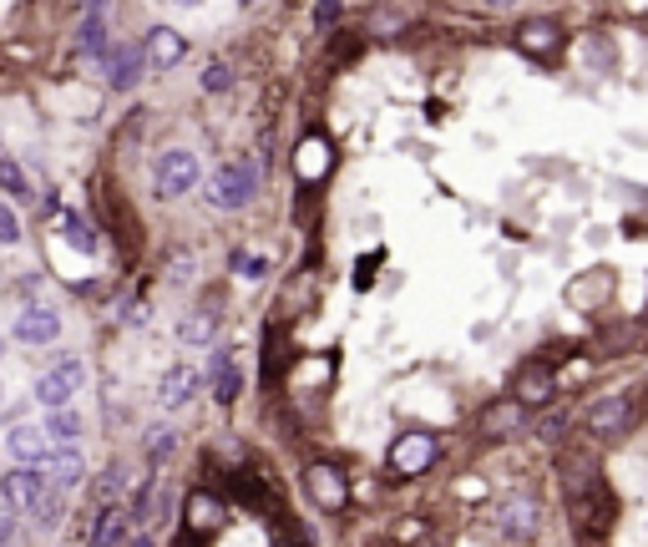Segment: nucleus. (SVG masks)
I'll list each match as a JSON object with an SVG mask.
<instances>
[{
    "mask_svg": "<svg viewBox=\"0 0 648 547\" xmlns=\"http://www.w3.org/2000/svg\"><path fill=\"white\" fill-rule=\"evenodd\" d=\"M259 193V168L254 163H223L213 178H208V203L218 213H238V208H249Z\"/></svg>",
    "mask_w": 648,
    "mask_h": 547,
    "instance_id": "obj_3",
    "label": "nucleus"
},
{
    "mask_svg": "<svg viewBox=\"0 0 648 547\" xmlns=\"http://www.w3.org/2000/svg\"><path fill=\"white\" fill-rule=\"evenodd\" d=\"M198 178H203L198 152H188V147H168L157 158V198H183L198 188Z\"/></svg>",
    "mask_w": 648,
    "mask_h": 547,
    "instance_id": "obj_5",
    "label": "nucleus"
},
{
    "mask_svg": "<svg viewBox=\"0 0 648 547\" xmlns=\"http://www.w3.org/2000/svg\"><path fill=\"white\" fill-rule=\"evenodd\" d=\"M31 512H36V527H41V532H51V527L66 517V502H61V492H51V487H46V497H41Z\"/></svg>",
    "mask_w": 648,
    "mask_h": 547,
    "instance_id": "obj_28",
    "label": "nucleus"
},
{
    "mask_svg": "<svg viewBox=\"0 0 648 547\" xmlns=\"http://www.w3.org/2000/svg\"><path fill=\"white\" fill-rule=\"evenodd\" d=\"M11 537V517H0V542H6Z\"/></svg>",
    "mask_w": 648,
    "mask_h": 547,
    "instance_id": "obj_37",
    "label": "nucleus"
},
{
    "mask_svg": "<svg viewBox=\"0 0 648 547\" xmlns=\"http://www.w3.org/2000/svg\"><path fill=\"white\" fill-rule=\"evenodd\" d=\"M41 431H46V441H51L56 451H61V446H76V441H81V416H76L71 406H61V411H51V416H46V426H41Z\"/></svg>",
    "mask_w": 648,
    "mask_h": 547,
    "instance_id": "obj_25",
    "label": "nucleus"
},
{
    "mask_svg": "<svg viewBox=\"0 0 648 547\" xmlns=\"http://www.w3.org/2000/svg\"><path fill=\"white\" fill-rule=\"evenodd\" d=\"M173 451V431L168 426H157V431H147V456L152 461H162V456H168Z\"/></svg>",
    "mask_w": 648,
    "mask_h": 547,
    "instance_id": "obj_30",
    "label": "nucleus"
},
{
    "mask_svg": "<svg viewBox=\"0 0 648 547\" xmlns=\"http://www.w3.org/2000/svg\"><path fill=\"white\" fill-rule=\"evenodd\" d=\"M107 6L112 0H87L81 11V56H107Z\"/></svg>",
    "mask_w": 648,
    "mask_h": 547,
    "instance_id": "obj_20",
    "label": "nucleus"
},
{
    "mask_svg": "<svg viewBox=\"0 0 648 547\" xmlns=\"http://www.w3.org/2000/svg\"><path fill=\"white\" fill-rule=\"evenodd\" d=\"M127 512L122 507H102L97 512V527H92V547H122V537H127Z\"/></svg>",
    "mask_w": 648,
    "mask_h": 547,
    "instance_id": "obj_26",
    "label": "nucleus"
},
{
    "mask_svg": "<svg viewBox=\"0 0 648 547\" xmlns=\"http://www.w3.org/2000/svg\"><path fill=\"white\" fill-rule=\"evenodd\" d=\"M41 482H46L51 492L81 487V482H87V461H81V451H76V446H61L56 456H46V461H41Z\"/></svg>",
    "mask_w": 648,
    "mask_h": 547,
    "instance_id": "obj_14",
    "label": "nucleus"
},
{
    "mask_svg": "<svg viewBox=\"0 0 648 547\" xmlns=\"http://www.w3.org/2000/svg\"><path fill=\"white\" fill-rule=\"evenodd\" d=\"M6 451L16 456V466H41V461L51 456V441H46V431H36V426L16 421V426H11V436H6Z\"/></svg>",
    "mask_w": 648,
    "mask_h": 547,
    "instance_id": "obj_19",
    "label": "nucleus"
},
{
    "mask_svg": "<svg viewBox=\"0 0 648 547\" xmlns=\"http://www.w3.org/2000/svg\"><path fill=\"white\" fill-rule=\"evenodd\" d=\"M183 517H188V532H193V537H208V532L223 522V502H218L213 492H203V487H198V492H188Z\"/></svg>",
    "mask_w": 648,
    "mask_h": 547,
    "instance_id": "obj_22",
    "label": "nucleus"
},
{
    "mask_svg": "<svg viewBox=\"0 0 648 547\" xmlns=\"http://www.w3.org/2000/svg\"><path fill=\"white\" fill-rule=\"evenodd\" d=\"M208 380H213V401L218 406H233L238 401V360H233V350H213V360H208Z\"/></svg>",
    "mask_w": 648,
    "mask_h": 547,
    "instance_id": "obj_21",
    "label": "nucleus"
},
{
    "mask_svg": "<svg viewBox=\"0 0 648 547\" xmlns=\"http://www.w3.org/2000/svg\"><path fill=\"white\" fill-rule=\"evenodd\" d=\"M583 426H588V436H598V441H618V436H628V431L638 426V401L628 396V390L598 396V401L583 411Z\"/></svg>",
    "mask_w": 648,
    "mask_h": 547,
    "instance_id": "obj_4",
    "label": "nucleus"
},
{
    "mask_svg": "<svg viewBox=\"0 0 648 547\" xmlns=\"http://www.w3.org/2000/svg\"><path fill=\"white\" fill-rule=\"evenodd\" d=\"M304 492H309L314 507H324V512H345V507H350V477L340 472L335 461L304 466Z\"/></svg>",
    "mask_w": 648,
    "mask_h": 547,
    "instance_id": "obj_6",
    "label": "nucleus"
},
{
    "mask_svg": "<svg viewBox=\"0 0 648 547\" xmlns=\"http://www.w3.org/2000/svg\"><path fill=\"white\" fill-rule=\"evenodd\" d=\"M0 188H6L11 198H21V203L31 198V178L21 173V163H16V158H0Z\"/></svg>",
    "mask_w": 648,
    "mask_h": 547,
    "instance_id": "obj_27",
    "label": "nucleus"
},
{
    "mask_svg": "<svg viewBox=\"0 0 648 547\" xmlns=\"http://www.w3.org/2000/svg\"><path fill=\"white\" fill-rule=\"evenodd\" d=\"M213 330H218V299H203L193 315L178 325V340H183V345H208Z\"/></svg>",
    "mask_w": 648,
    "mask_h": 547,
    "instance_id": "obj_23",
    "label": "nucleus"
},
{
    "mask_svg": "<svg viewBox=\"0 0 648 547\" xmlns=\"http://www.w3.org/2000/svg\"><path fill=\"white\" fill-rule=\"evenodd\" d=\"M203 87H208V92H228V87H233V71H228L223 61H213L208 76H203Z\"/></svg>",
    "mask_w": 648,
    "mask_h": 547,
    "instance_id": "obj_31",
    "label": "nucleus"
},
{
    "mask_svg": "<svg viewBox=\"0 0 648 547\" xmlns=\"http://www.w3.org/2000/svg\"><path fill=\"white\" fill-rule=\"evenodd\" d=\"M0 360H6V340H0Z\"/></svg>",
    "mask_w": 648,
    "mask_h": 547,
    "instance_id": "obj_40",
    "label": "nucleus"
},
{
    "mask_svg": "<svg viewBox=\"0 0 648 547\" xmlns=\"http://www.w3.org/2000/svg\"><path fill=\"white\" fill-rule=\"evenodd\" d=\"M512 41H517V51L522 56H532V61H552L557 51H562V26L557 21H522L517 31H512Z\"/></svg>",
    "mask_w": 648,
    "mask_h": 547,
    "instance_id": "obj_12",
    "label": "nucleus"
},
{
    "mask_svg": "<svg viewBox=\"0 0 648 547\" xmlns=\"http://www.w3.org/2000/svg\"><path fill=\"white\" fill-rule=\"evenodd\" d=\"M522 426H527V406L512 401V396L481 406V416H476V431H481L486 441H507V436H517Z\"/></svg>",
    "mask_w": 648,
    "mask_h": 547,
    "instance_id": "obj_10",
    "label": "nucleus"
},
{
    "mask_svg": "<svg viewBox=\"0 0 648 547\" xmlns=\"http://www.w3.org/2000/svg\"><path fill=\"white\" fill-rule=\"evenodd\" d=\"M395 26H400V16H375V31H380V36H395Z\"/></svg>",
    "mask_w": 648,
    "mask_h": 547,
    "instance_id": "obj_35",
    "label": "nucleus"
},
{
    "mask_svg": "<svg viewBox=\"0 0 648 547\" xmlns=\"http://www.w3.org/2000/svg\"><path fill=\"white\" fill-rule=\"evenodd\" d=\"M562 497H567V512H573V527L578 537H603L613 527V497H608V482L598 472V461L588 451H567L562 456Z\"/></svg>",
    "mask_w": 648,
    "mask_h": 547,
    "instance_id": "obj_1",
    "label": "nucleus"
},
{
    "mask_svg": "<svg viewBox=\"0 0 648 547\" xmlns=\"http://www.w3.org/2000/svg\"><path fill=\"white\" fill-rule=\"evenodd\" d=\"M552 396H557V375H552V365H547V360H527V365L517 370L512 401H522V406L532 411V406H547Z\"/></svg>",
    "mask_w": 648,
    "mask_h": 547,
    "instance_id": "obj_11",
    "label": "nucleus"
},
{
    "mask_svg": "<svg viewBox=\"0 0 648 547\" xmlns=\"http://www.w3.org/2000/svg\"><path fill=\"white\" fill-rule=\"evenodd\" d=\"M238 6H254V0H238Z\"/></svg>",
    "mask_w": 648,
    "mask_h": 547,
    "instance_id": "obj_41",
    "label": "nucleus"
},
{
    "mask_svg": "<svg viewBox=\"0 0 648 547\" xmlns=\"http://www.w3.org/2000/svg\"><path fill=\"white\" fill-rule=\"evenodd\" d=\"M81 360L76 355H66L56 370H46L41 380H36V401L46 406V411H61V406H71V396H76V385H81Z\"/></svg>",
    "mask_w": 648,
    "mask_h": 547,
    "instance_id": "obj_7",
    "label": "nucleus"
},
{
    "mask_svg": "<svg viewBox=\"0 0 648 547\" xmlns=\"http://www.w3.org/2000/svg\"><path fill=\"white\" fill-rule=\"evenodd\" d=\"M16 239H21V218L0 203V244H16Z\"/></svg>",
    "mask_w": 648,
    "mask_h": 547,
    "instance_id": "obj_32",
    "label": "nucleus"
},
{
    "mask_svg": "<svg viewBox=\"0 0 648 547\" xmlns=\"http://www.w3.org/2000/svg\"><path fill=\"white\" fill-rule=\"evenodd\" d=\"M142 46H117L102 56V71H107V87L112 92H132L137 87V76H142Z\"/></svg>",
    "mask_w": 648,
    "mask_h": 547,
    "instance_id": "obj_17",
    "label": "nucleus"
},
{
    "mask_svg": "<svg viewBox=\"0 0 648 547\" xmlns=\"http://www.w3.org/2000/svg\"><path fill=\"white\" fill-rule=\"evenodd\" d=\"M492 6H512V0H492Z\"/></svg>",
    "mask_w": 648,
    "mask_h": 547,
    "instance_id": "obj_38",
    "label": "nucleus"
},
{
    "mask_svg": "<svg viewBox=\"0 0 648 547\" xmlns=\"http://www.w3.org/2000/svg\"><path fill=\"white\" fill-rule=\"evenodd\" d=\"M537 527H542V502H537V497L517 492V497H507V502H502V537H507L512 547L532 542V537H537Z\"/></svg>",
    "mask_w": 648,
    "mask_h": 547,
    "instance_id": "obj_8",
    "label": "nucleus"
},
{
    "mask_svg": "<svg viewBox=\"0 0 648 547\" xmlns=\"http://www.w3.org/2000/svg\"><path fill=\"white\" fill-rule=\"evenodd\" d=\"M56 228H61V239H66V244H71L76 254H97V249H102V239L92 233V223L81 218V213H71V208H61Z\"/></svg>",
    "mask_w": 648,
    "mask_h": 547,
    "instance_id": "obj_24",
    "label": "nucleus"
},
{
    "mask_svg": "<svg viewBox=\"0 0 648 547\" xmlns=\"http://www.w3.org/2000/svg\"><path fill=\"white\" fill-rule=\"evenodd\" d=\"M198 365H188V360H178V365H168V375H162V385H157V401L168 406V411H178V406H188L193 396H198Z\"/></svg>",
    "mask_w": 648,
    "mask_h": 547,
    "instance_id": "obj_16",
    "label": "nucleus"
},
{
    "mask_svg": "<svg viewBox=\"0 0 648 547\" xmlns=\"http://www.w3.org/2000/svg\"><path fill=\"white\" fill-rule=\"evenodd\" d=\"M335 16H340V0H319V6H314V21H319V26H330Z\"/></svg>",
    "mask_w": 648,
    "mask_h": 547,
    "instance_id": "obj_34",
    "label": "nucleus"
},
{
    "mask_svg": "<svg viewBox=\"0 0 648 547\" xmlns=\"http://www.w3.org/2000/svg\"><path fill=\"white\" fill-rule=\"evenodd\" d=\"M178 6H198V0H178Z\"/></svg>",
    "mask_w": 648,
    "mask_h": 547,
    "instance_id": "obj_39",
    "label": "nucleus"
},
{
    "mask_svg": "<svg viewBox=\"0 0 648 547\" xmlns=\"http://www.w3.org/2000/svg\"><path fill=\"white\" fill-rule=\"evenodd\" d=\"M0 497H6V507H11V512H31V507L46 497L41 466H16L11 477H0Z\"/></svg>",
    "mask_w": 648,
    "mask_h": 547,
    "instance_id": "obj_13",
    "label": "nucleus"
},
{
    "mask_svg": "<svg viewBox=\"0 0 648 547\" xmlns=\"http://www.w3.org/2000/svg\"><path fill=\"white\" fill-rule=\"evenodd\" d=\"M441 456V436L436 431H400L390 446H385V466L395 482H411V477H426Z\"/></svg>",
    "mask_w": 648,
    "mask_h": 547,
    "instance_id": "obj_2",
    "label": "nucleus"
},
{
    "mask_svg": "<svg viewBox=\"0 0 648 547\" xmlns=\"http://www.w3.org/2000/svg\"><path fill=\"white\" fill-rule=\"evenodd\" d=\"M183 51H188V41H183V31H173V26H152L147 41H142V56H147L152 71H173V66L183 61Z\"/></svg>",
    "mask_w": 648,
    "mask_h": 547,
    "instance_id": "obj_15",
    "label": "nucleus"
},
{
    "mask_svg": "<svg viewBox=\"0 0 648 547\" xmlns=\"http://www.w3.org/2000/svg\"><path fill=\"white\" fill-rule=\"evenodd\" d=\"M56 335H61V315H56V309L31 304V309H21V315H16V340L21 345H46Z\"/></svg>",
    "mask_w": 648,
    "mask_h": 547,
    "instance_id": "obj_18",
    "label": "nucleus"
},
{
    "mask_svg": "<svg viewBox=\"0 0 648 547\" xmlns=\"http://www.w3.org/2000/svg\"><path fill=\"white\" fill-rule=\"evenodd\" d=\"M330 168H335V152H330V137L324 132H309V137H299V147H294V173H299V183H324L330 178Z\"/></svg>",
    "mask_w": 648,
    "mask_h": 547,
    "instance_id": "obj_9",
    "label": "nucleus"
},
{
    "mask_svg": "<svg viewBox=\"0 0 648 547\" xmlns=\"http://www.w3.org/2000/svg\"><path fill=\"white\" fill-rule=\"evenodd\" d=\"M562 431H567V416H557V411L537 421V436H542V441H562Z\"/></svg>",
    "mask_w": 648,
    "mask_h": 547,
    "instance_id": "obj_33",
    "label": "nucleus"
},
{
    "mask_svg": "<svg viewBox=\"0 0 648 547\" xmlns=\"http://www.w3.org/2000/svg\"><path fill=\"white\" fill-rule=\"evenodd\" d=\"M233 269H238L243 279H264L269 259H264V254H254V249H238V254H233Z\"/></svg>",
    "mask_w": 648,
    "mask_h": 547,
    "instance_id": "obj_29",
    "label": "nucleus"
},
{
    "mask_svg": "<svg viewBox=\"0 0 648 547\" xmlns=\"http://www.w3.org/2000/svg\"><path fill=\"white\" fill-rule=\"evenodd\" d=\"M127 547H157V542H152V537H147V532H142V537H132V542H127Z\"/></svg>",
    "mask_w": 648,
    "mask_h": 547,
    "instance_id": "obj_36",
    "label": "nucleus"
}]
</instances>
